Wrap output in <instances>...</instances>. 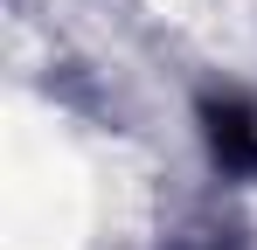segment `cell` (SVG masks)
<instances>
[{"instance_id": "1", "label": "cell", "mask_w": 257, "mask_h": 250, "mask_svg": "<svg viewBox=\"0 0 257 250\" xmlns=\"http://www.w3.org/2000/svg\"><path fill=\"white\" fill-rule=\"evenodd\" d=\"M202 132H209L215 160L229 174H257V104L243 97H209L202 104Z\"/></svg>"}]
</instances>
